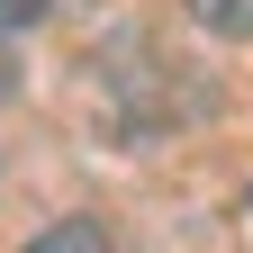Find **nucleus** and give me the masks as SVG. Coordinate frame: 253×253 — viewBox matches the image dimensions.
<instances>
[{
	"label": "nucleus",
	"instance_id": "f03ea898",
	"mask_svg": "<svg viewBox=\"0 0 253 253\" xmlns=\"http://www.w3.org/2000/svg\"><path fill=\"white\" fill-rule=\"evenodd\" d=\"M190 18H208L217 37H253V0H190Z\"/></svg>",
	"mask_w": 253,
	"mask_h": 253
},
{
	"label": "nucleus",
	"instance_id": "7ed1b4c3",
	"mask_svg": "<svg viewBox=\"0 0 253 253\" xmlns=\"http://www.w3.org/2000/svg\"><path fill=\"white\" fill-rule=\"evenodd\" d=\"M45 18V0H0V37H9V27H37Z\"/></svg>",
	"mask_w": 253,
	"mask_h": 253
},
{
	"label": "nucleus",
	"instance_id": "f257e3e1",
	"mask_svg": "<svg viewBox=\"0 0 253 253\" xmlns=\"http://www.w3.org/2000/svg\"><path fill=\"white\" fill-rule=\"evenodd\" d=\"M27 253H118V244H109V226H90V217H63V226H45Z\"/></svg>",
	"mask_w": 253,
	"mask_h": 253
}]
</instances>
